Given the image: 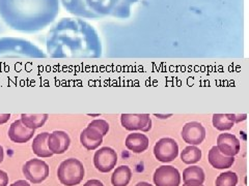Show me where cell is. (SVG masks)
Instances as JSON below:
<instances>
[{"label": "cell", "instance_id": "obj_17", "mask_svg": "<svg viewBox=\"0 0 249 186\" xmlns=\"http://www.w3.org/2000/svg\"><path fill=\"white\" fill-rule=\"evenodd\" d=\"M124 145L133 153H142L149 148L150 140L142 133H132L127 136Z\"/></svg>", "mask_w": 249, "mask_h": 186}, {"label": "cell", "instance_id": "obj_10", "mask_svg": "<svg viewBox=\"0 0 249 186\" xmlns=\"http://www.w3.org/2000/svg\"><path fill=\"white\" fill-rule=\"evenodd\" d=\"M153 180L156 186H180L181 175L173 166H161L155 170Z\"/></svg>", "mask_w": 249, "mask_h": 186}, {"label": "cell", "instance_id": "obj_34", "mask_svg": "<svg viewBox=\"0 0 249 186\" xmlns=\"http://www.w3.org/2000/svg\"><path fill=\"white\" fill-rule=\"evenodd\" d=\"M135 186H153L152 184H150V183H147V182H139V183H137Z\"/></svg>", "mask_w": 249, "mask_h": 186}, {"label": "cell", "instance_id": "obj_1", "mask_svg": "<svg viewBox=\"0 0 249 186\" xmlns=\"http://www.w3.org/2000/svg\"><path fill=\"white\" fill-rule=\"evenodd\" d=\"M46 50L51 58H100L102 42L97 30L83 19L62 18L48 31Z\"/></svg>", "mask_w": 249, "mask_h": 186}, {"label": "cell", "instance_id": "obj_31", "mask_svg": "<svg viewBox=\"0 0 249 186\" xmlns=\"http://www.w3.org/2000/svg\"><path fill=\"white\" fill-rule=\"evenodd\" d=\"M10 186H30V184L25 180H18L14 182L13 184H11Z\"/></svg>", "mask_w": 249, "mask_h": 186}, {"label": "cell", "instance_id": "obj_11", "mask_svg": "<svg viewBox=\"0 0 249 186\" xmlns=\"http://www.w3.org/2000/svg\"><path fill=\"white\" fill-rule=\"evenodd\" d=\"M181 136L185 143L192 146L200 145L206 139V128L202 124L196 121L186 123L183 126Z\"/></svg>", "mask_w": 249, "mask_h": 186}, {"label": "cell", "instance_id": "obj_18", "mask_svg": "<svg viewBox=\"0 0 249 186\" xmlns=\"http://www.w3.org/2000/svg\"><path fill=\"white\" fill-rule=\"evenodd\" d=\"M208 160L213 168L217 170H224L230 169L233 162H235V157L233 156H225L223 155L216 146H213L209 151Z\"/></svg>", "mask_w": 249, "mask_h": 186}, {"label": "cell", "instance_id": "obj_19", "mask_svg": "<svg viewBox=\"0 0 249 186\" xmlns=\"http://www.w3.org/2000/svg\"><path fill=\"white\" fill-rule=\"evenodd\" d=\"M206 175L204 170L198 166H190L183 172V181L186 186H200L204 184Z\"/></svg>", "mask_w": 249, "mask_h": 186}, {"label": "cell", "instance_id": "obj_24", "mask_svg": "<svg viewBox=\"0 0 249 186\" xmlns=\"http://www.w3.org/2000/svg\"><path fill=\"white\" fill-rule=\"evenodd\" d=\"M212 122L213 126L220 131L230 130L235 125L231 114H214Z\"/></svg>", "mask_w": 249, "mask_h": 186}, {"label": "cell", "instance_id": "obj_30", "mask_svg": "<svg viewBox=\"0 0 249 186\" xmlns=\"http://www.w3.org/2000/svg\"><path fill=\"white\" fill-rule=\"evenodd\" d=\"M10 118H11L10 114H0V125H1V124L6 123L7 121L10 120Z\"/></svg>", "mask_w": 249, "mask_h": 186}, {"label": "cell", "instance_id": "obj_22", "mask_svg": "<svg viewBox=\"0 0 249 186\" xmlns=\"http://www.w3.org/2000/svg\"><path fill=\"white\" fill-rule=\"evenodd\" d=\"M48 114H22L20 119L28 128L36 130L44 126V124L48 120Z\"/></svg>", "mask_w": 249, "mask_h": 186}, {"label": "cell", "instance_id": "obj_28", "mask_svg": "<svg viewBox=\"0 0 249 186\" xmlns=\"http://www.w3.org/2000/svg\"><path fill=\"white\" fill-rule=\"evenodd\" d=\"M231 117H232L233 122L238 123V122L246 120L247 115H246V114H242V115H240V114H238V115H237V114H231Z\"/></svg>", "mask_w": 249, "mask_h": 186}, {"label": "cell", "instance_id": "obj_15", "mask_svg": "<svg viewBox=\"0 0 249 186\" xmlns=\"http://www.w3.org/2000/svg\"><path fill=\"white\" fill-rule=\"evenodd\" d=\"M103 135L97 128L88 125L80 135V143L85 149L92 151L98 149L103 143Z\"/></svg>", "mask_w": 249, "mask_h": 186}, {"label": "cell", "instance_id": "obj_7", "mask_svg": "<svg viewBox=\"0 0 249 186\" xmlns=\"http://www.w3.org/2000/svg\"><path fill=\"white\" fill-rule=\"evenodd\" d=\"M154 154L155 157L160 162L174 161L178 155V145L171 138H163L154 146Z\"/></svg>", "mask_w": 249, "mask_h": 186}, {"label": "cell", "instance_id": "obj_33", "mask_svg": "<svg viewBox=\"0 0 249 186\" xmlns=\"http://www.w3.org/2000/svg\"><path fill=\"white\" fill-rule=\"evenodd\" d=\"M155 116L156 117H158V118H161V119H166V118H168V117H171V114H168V115H160V114H155Z\"/></svg>", "mask_w": 249, "mask_h": 186}, {"label": "cell", "instance_id": "obj_26", "mask_svg": "<svg viewBox=\"0 0 249 186\" xmlns=\"http://www.w3.org/2000/svg\"><path fill=\"white\" fill-rule=\"evenodd\" d=\"M89 125L97 128L100 131V133L103 135V137L106 136L108 134V131H109V124H108L107 121H105L103 119H95V120H92L89 124Z\"/></svg>", "mask_w": 249, "mask_h": 186}, {"label": "cell", "instance_id": "obj_25", "mask_svg": "<svg viewBox=\"0 0 249 186\" xmlns=\"http://www.w3.org/2000/svg\"><path fill=\"white\" fill-rule=\"evenodd\" d=\"M238 184V175L233 172H224L221 173L216 178V186H237Z\"/></svg>", "mask_w": 249, "mask_h": 186}, {"label": "cell", "instance_id": "obj_20", "mask_svg": "<svg viewBox=\"0 0 249 186\" xmlns=\"http://www.w3.org/2000/svg\"><path fill=\"white\" fill-rule=\"evenodd\" d=\"M48 133H41L35 137L33 145H31V148H33L34 153L38 157L42 158H48L52 156V152L48 149V146H47V139H48Z\"/></svg>", "mask_w": 249, "mask_h": 186}, {"label": "cell", "instance_id": "obj_21", "mask_svg": "<svg viewBox=\"0 0 249 186\" xmlns=\"http://www.w3.org/2000/svg\"><path fill=\"white\" fill-rule=\"evenodd\" d=\"M132 178V170L128 166H121L114 170L111 176L112 186H128Z\"/></svg>", "mask_w": 249, "mask_h": 186}, {"label": "cell", "instance_id": "obj_16", "mask_svg": "<svg viewBox=\"0 0 249 186\" xmlns=\"http://www.w3.org/2000/svg\"><path fill=\"white\" fill-rule=\"evenodd\" d=\"M59 2L67 13L73 15L74 17L92 20L90 13L85 6L84 0H59Z\"/></svg>", "mask_w": 249, "mask_h": 186}, {"label": "cell", "instance_id": "obj_4", "mask_svg": "<svg viewBox=\"0 0 249 186\" xmlns=\"http://www.w3.org/2000/svg\"><path fill=\"white\" fill-rule=\"evenodd\" d=\"M47 54L33 42L21 37H0V58H46Z\"/></svg>", "mask_w": 249, "mask_h": 186}, {"label": "cell", "instance_id": "obj_23", "mask_svg": "<svg viewBox=\"0 0 249 186\" xmlns=\"http://www.w3.org/2000/svg\"><path fill=\"white\" fill-rule=\"evenodd\" d=\"M201 155H202L201 150L197 146L189 145L183 149L180 156H181V160L184 162V164L191 166L194 164H197V162L201 159Z\"/></svg>", "mask_w": 249, "mask_h": 186}, {"label": "cell", "instance_id": "obj_12", "mask_svg": "<svg viewBox=\"0 0 249 186\" xmlns=\"http://www.w3.org/2000/svg\"><path fill=\"white\" fill-rule=\"evenodd\" d=\"M71 145V139L66 131L55 130L48 135L47 146L52 154H64Z\"/></svg>", "mask_w": 249, "mask_h": 186}, {"label": "cell", "instance_id": "obj_8", "mask_svg": "<svg viewBox=\"0 0 249 186\" xmlns=\"http://www.w3.org/2000/svg\"><path fill=\"white\" fill-rule=\"evenodd\" d=\"M121 123L129 131L140 130L147 133L152 128V119L149 114H122Z\"/></svg>", "mask_w": 249, "mask_h": 186}, {"label": "cell", "instance_id": "obj_2", "mask_svg": "<svg viewBox=\"0 0 249 186\" xmlns=\"http://www.w3.org/2000/svg\"><path fill=\"white\" fill-rule=\"evenodd\" d=\"M59 11V0H0V19L23 33H36L50 26Z\"/></svg>", "mask_w": 249, "mask_h": 186}, {"label": "cell", "instance_id": "obj_27", "mask_svg": "<svg viewBox=\"0 0 249 186\" xmlns=\"http://www.w3.org/2000/svg\"><path fill=\"white\" fill-rule=\"evenodd\" d=\"M9 175L4 170H0V186H7L9 185Z\"/></svg>", "mask_w": 249, "mask_h": 186}, {"label": "cell", "instance_id": "obj_9", "mask_svg": "<svg viewBox=\"0 0 249 186\" xmlns=\"http://www.w3.org/2000/svg\"><path fill=\"white\" fill-rule=\"evenodd\" d=\"M118 162V154L110 147H102L93 155V165L101 173H109Z\"/></svg>", "mask_w": 249, "mask_h": 186}, {"label": "cell", "instance_id": "obj_13", "mask_svg": "<svg viewBox=\"0 0 249 186\" xmlns=\"http://www.w3.org/2000/svg\"><path fill=\"white\" fill-rule=\"evenodd\" d=\"M216 147L225 156H235L240 152L241 143L235 135L223 133L218 136Z\"/></svg>", "mask_w": 249, "mask_h": 186}, {"label": "cell", "instance_id": "obj_5", "mask_svg": "<svg viewBox=\"0 0 249 186\" xmlns=\"http://www.w3.org/2000/svg\"><path fill=\"white\" fill-rule=\"evenodd\" d=\"M85 175V170L80 160L68 158L59 165L57 177L61 184L65 186H75L80 184Z\"/></svg>", "mask_w": 249, "mask_h": 186}, {"label": "cell", "instance_id": "obj_35", "mask_svg": "<svg viewBox=\"0 0 249 186\" xmlns=\"http://www.w3.org/2000/svg\"><path fill=\"white\" fill-rule=\"evenodd\" d=\"M183 186H186V185H183ZM200 186H204V185H200Z\"/></svg>", "mask_w": 249, "mask_h": 186}, {"label": "cell", "instance_id": "obj_29", "mask_svg": "<svg viewBox=\"0 0 249 186\" xmlns=\"http://www.w3.org/2000/svg\"><path fill=\"white\" fill-rule=\"evenodd\" d=\"M83 186H104V184L101 182L100 180L91 179V180H89Z\"/></svg>", "mask_w": 249, "mask_h": 186}, {"label": "cell", "instance_id": "obj_14", "mask_svg": "<svg viewBox=\"0 0 249 186\" xmlns=\"http://www.w3.org/2000/svg\"><path fill=\"white\" fill-rule=\"evenodd\" d=\"M34 129L28 128L23 124L21 119L14 121L9 128V138L13 143L16 144H24L30 141L35 135Z\"/></svg>", "mask_w": 249, "mask_h": 186}, {"label": "cell", "instance_id": "obj_6", "mask_svg": "<svg viewBox=\"0 0 249 186\" xmlns=\"http://www.w3.org/2000/svg\"><path fill=\"white\" fill-rule=\"evenodd\" d=\"M50 168L47 162L42 159L34 158L25 162L23 167V174L26 179L34 184H40L48 178Z\"/></svg>", "mask_w": 249, "mask_h": 186}, {"label": "cell", "instance_id": "obj_32", "mask_svg": "<svg viewBox=\"0 0 249 186\" xmlns=\"http://www.w3.org/2000/svg\"><path fill=\"white\" fill-rule=\"evenodd\" d=\"M4 158V150H3V147L0 145V164L3 161Z\"/></svg>", "mask_w": 249, "mask_h": 186}, {"label": "cell", "instance_id": "obj_3", "mask_svg": "<svg viewBox=\"0 0 249 186\" xmlns=\"http://www.w3.org/2000/svg\"><path fill=\"white\" fill-rule=\"evenodd\" d=\"M138 0H84L85 6L90 13L92 20L111 17L128 19Z\"/></svg>", "mask_w": 249, "mask_h": 186}]
</instances>
